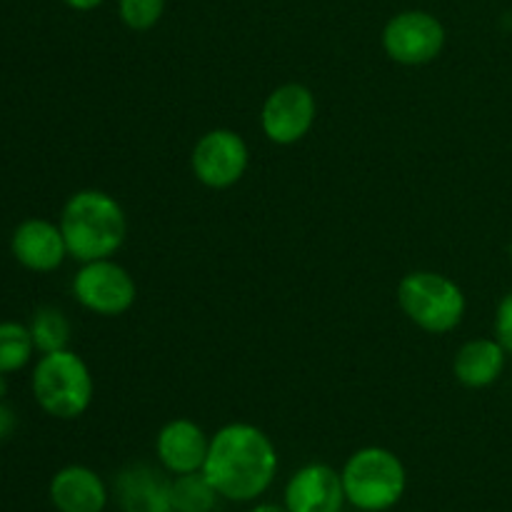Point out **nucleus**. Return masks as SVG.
<instances>
[{"instance_id":"obj_3","label":"nucleus","mask_w":512,"mask_h":512,"mask_svg":"<svg viewBox=\"0 0 512 512\" xmlns=\"http://www.w3.org/2000/svg\"><path fill=\"white\" fill-rule=\"evenodd\" d=\"M30 390L45 415L55 420H78L93 403L95 380L88 363L65 348L40 355L30 375Z\"/></svg>"},{"instance_id":"obj_18","label":"nucleus","mask_w":512,"mask_h":512,"mask_svg":"<svg viewBox=\"0 0 512 512\" xmlns=\"http://www.w3.org/2000/svg\"><path fill=\"white\" fill-rule=\"evenodd\" d=\"M218 490L203 470L198 473L175 475L173 480V508L175 512H213L218 505Z\"/></svg>"},{"instance_id":"obj_8","label":"nucleus","mask_w":512,"mask_h":512,"mask_svg":"<svg viewBox=\"0 0 512 512\" xmlns=\"http://www.w3.org/2000/svg\"><path fill=\"white\" fill-rule=\"evenodd\" d=\"M250 150L243 135L230 128H215L200 135L190 155V168L198 183L210 190H225L240 183L248 170Z\"/></svg>"},{"instance_id":"obj_22","label":"nucleus","mask_w":512,"mask_h":512,"mask_svg":"<svg viewBox=\"0 0 512 512\" xmlns=\"http://www.w3.org/2000/svg\"><path fill=\"white\" fill-rule=\"evenodd\" d=\"M70 10H78V13H90V10L100 8L105 0H63Z\"/></svg>"},{"instance_id":"obj_12","label":"nucleus","mask_w":512,"mask_h":512,"mask_svg":"<svg viewBox=\"0 0 512 512\" xmlns=\"http://www.w3.org/2000/svg\"><path fill=\"white\" fill-rule=\"evenodd\" d=\"M210 438L195 420L178 418L170 420L160 428L155 438V453H158L160 465L173 475L198 473L203 470L205 458H208Z\"/></svg>"},{"instance_id":"obj_14","label":"nucleus","mask_w":512,"mask_h":512,"mask_svg":"<svg viewBox=\"0 0 512 512\" xmlns=\"http://www.w3.org/2000/svg\"><path fill=\"white\" fill-rule=\"evenodd\" d=\"M50 503L58 512H103L108 488L95 470L85 465H65L48 485Z\"/></svg>"},{"instance_id":"obj_11","label":"nucleus","mask_w":512,"mask_h":512,"mask_svg":"<svg viewBox=\"0 0 512 512\" xmlns=\"http://www.w3.org/2000/svg\"><path fill=\"white\" fill-rule=\"evenodd\" d=\"M343 503V475L325 463L303 465L285 485V508L290 512H340Z\"/></svg>"},{"instance_id":"obj_20","label":"nucleus","mask_w":512,"mask_h":512,"mask_svg":"<svg viewBox=\"0 0 512 512\" xmlns=\"http://www.w3.org/2000/svg\"><path fill=\"white\" fill-rule=\"evenodd\" d=\"M495 338L512 355V293L505 295L495 313Z\"/></svg>"},{"instance_id":"obj_9","label":"nucleus","mask_w":512,"mask_h":512,"mask_svg":"<svg viewBox=\"0 0 512 512\" xmlns=\"http://www.w3.org/2000/svg\"><path fill=\"white\" fill-rule=\"evenodd\" d=\"M318 118V100L303 83H285L265 98L260 110V128L275 145H295L313 130Z\"/></svg>"},{"instance_id":"obj_1","label":"nucleus","mask_w":512,"mask_h":512,"mask_svg":"<svg viewBox=\"0 0 512 512\" xmlns=\"http://www.w3.org/2000/svg\"><path fill=\"white\" fill-rule=\"evenodd\" d=\"M203 473L220 498L250 503L273 485L278 475V450L255 425L230 423L210 438Z\"/></svg>"},{"instance_id":"obj_13","label":"nucleus","mask_w":512,"mask_h":512,"mask_svg":"<svg viewBox=\"0 0 512 512\" xmlns=\"http://www.w3.org/2000/svg\"><path fill=\"white\" fill-rule=\"evenodd\" d=\"M115 498L123 512H175L173 480L145 463L128 465L115 475Z\"/></svg>"},{"instance_id":"obj_16","label":"nucleus","mask_w":512,"mask_h":512,"mask_svg":"<svg viewBox=\"0 0 512 512\" xmlns=\"http://www.w3.org/2000/svg\"><path fill=\"white\" fill-rule=\"evenodd\" d=\"M28 328L30 335H33L35 350L40 355L65 350L70 345V335H73L68 315L60 308H53V305H43V308L35 310Z\"/></svg>"},{"instance_id":"obj_25","label":"nucleus","mask_w":512,"mask_h":512,"mask_svg":"<svg viewBox=\"0 0 512 512\" xmlns=\"http://www.w3.org/2000/svg\"><path fill=\"white\" fill-rule=\"evenodd\" d=\"M510 258H512V243H510Z\"/></svg>"},{"instance_id":"obj_15","label":"nucleus","mask_w":512,"mask_h":512,"mask_svg":"<svg viewBox=\"0 0 512 512\" xmlns=\"http://www.w3.org/2000/svg\"><path fill=\"white\" fill-rule=\"evenodd\" d=\"M508 350L500 345L498 338H475L468 340L455 353L453 373L463 388L483 390L490 388L503 375Z\"/></svg>"},{"instance_id":"obj_19","label":"nucleus","mask_w":512,"mask_h":512,"mask_svg":"<svg viewBox=\"0 0 512 512\" xmlns=\"http://www.w3.org/2000/svg\"><path fill=\"white\" fill-rule=\"evenodd\" d=\"M120 20L135 33L155 28L165 13V0H118Z\"/></svg>"},{"instance_id":"obj_10","label":"nucleus","mask_w":512,"mask_h":512,"mask_svg":"<svg viewBox=\"0 0 512 512\" xmlns=\"http://www.w3.org/2000/svg\"><path fill=\"white\" fill-rule=\"evenodd\" d=\"M10 253L30 273H53L70 258L60 225L45 218H28L15 225Z\"/></svg>"},{"instance_id":"obj_5","label":"nucleus","mask_w":512,"mask_h":512,"mask_svg":"<svg viewBox=\"0 0 512 512\" xmlns=\"http://www.w3.org/2000/svg\"><path fill=\"white\" fill-rule=\"evenodd\" d=\"M398 305L405 318L430 335L453 333L465 318L463 288L448 275L413 270L398 283Z\"/></svg>"},{"instance_id":"obj_6","label":"nucleus","mask_w":512,"mask_h":512,"mask_svg":"<svg viewBox=\"0 0 512 512\" xmlns=\"http://www.w3.org/2000/svg\"><path fill=\"white\" fill-rule=\"evenodd\" d=\"M73 298L85 310L103 318L125 315L138 300V285L133 275L113 258L90 260L80 265L73 278Z\"/></svg>"},{"instance_id":"obj_2","label":"nucleus","mask_w":512,"mask_h":512,"mask_svg":"<svg viewBox=\"0 0 512 512\" xmlns=\"http://www.w3.org/2000/svg\"><path fill=\"white\" fill-rule=\"evenodd\" d=\"M70 258L78 263L113 258L128 235V218L105 190H78L65 200L58 220Z\"/></svg>"},{"instance_id":"obj_17","label":"nucleus","mask_w":512,"mask_h":512,"mask_svg":"<svg viewBox=\"0 0 512 512\" xmlns=\"http://www.w3.org/2000/svg\"><path fill=\"white\" fill-rule=\"evenodd\" d=\"M38 353L30 335L28 325L18 320H3L0 323V373L13 375L23 370Z\"/></svg>"},{"instance_id":"obj_23","label":"nucleus","mask_w":512,"mask_h":512,"mask_svg":"<svg viewBox=\"0 0 512 512\" xmlns=\"http://www.w3.org/2000/svg\"><path fill=\"white\" fill-rule=\"evenodd\" d=\"M250 512H290L285 505H273V503H265V505H258V508H253Z\"/></svg>"},{"instance_id":"obj_24","label":"nucleus","mask_w":512,"mask_h":512,"mask_svg":"<svg viewBox=\"0 0 512 512\" xmlns=\"http://www.w3.org/2000/svg\"><path fill=\"white\" fill-rule=\"evenodd\" d=\"M5 395H8V375L0 373V400H5Z\"/></svg>"},{"instance_id":"obj_21","label":"nucleus","mask_w":512,"mask_h":512,"mask_svg":"<svg viewBox=\"0 0 512 512\" xmlns=\"http://www.w3.org/2000/svg\"><path fill=\"white\" fill-rule=\"evenodd\" d=\"M15 428H18V415L5 400H0V443L8 440L15 433Z\"/></svg>"},{"instance_id":"obj_4","label":"nucleus","mask_w":512,"mask_h":512,"mask_svg":"<svg viewBox=\"0 0 512 512\" xmlns=\"http://www.w3.org/2000/svg\"><path fill=\"white\" fill-rule=\"evenodd\" d=\"M345 500L363 512H385L400 503L408 485L405 465L393 450L370 448L355 450L343 465Z\"/></svg>"},{"instance_id":"obj_7","label":"nucleus","mask_w":512,"mask_h":512,"mask_svg":"<svg viewBox=\"0 0 512 512\" xmlns=\"http://www.w3.org/2000/svg\"><path fill=\"white\" fill-rule=\"evenodd\" d=\"M443 48L445 25L428 10H403L383 28V50L393 63L428 65Z\"/></svg>"}]
</instances>
